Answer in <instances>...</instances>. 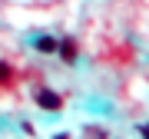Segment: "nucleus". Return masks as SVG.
<instances>
[{"instance_id":"f257e3e1","label":"nucleus","mask_w":149,"mask_h":139,"mask_svg":"<svg viewBox=\"0 0 149 139\" xmlns=\"http://www.w3.org/2000/svg\"><path fill=\"white\" fill-rule=\"evenodd\" d=\"M37 103H40L43 109H60V96H56L53 90H40L37 93Z\"/></svg>"},{"instance_id":"f03ea898","label":"nucleus","mask_w":149,"mask_h":139,"mask_svg":"<svg viewBox=\"0 0 149 139\" xmlns=\"http://www.w3.org/2000/svg\"><path fill=\"white\" fill-rule=\"evenodd\" d=\"M60 53H63V60H73V56H76V47H73V40H63V43H60Z\"/></svg>"},{"instance_id":"7ed1b4c3","label":"nucleus","mask_w":149,"mask_h":139,"mask_svg":"<svg viewBox=\"0 0 149 139\" xmlns=\"http://www.w3.org/2000/svg\"><path fill=\"white\" fill-rule=\"evenodd\" d=\"M37 47H40V50H47V53H53V50H56V40H53V37H40V40H37Z\"/></svg>"},{"instance_id":"20e7f679","label":"nucleus","mask_w":149,"mask_h":139,"mask_svg":"<svg viewBox=\"0 0 149 139\" xmlns=\"http://www.w3.org/2000/svg\"><path fill=\"white\" fill-rule=\"evenodd\" d=\"M10 76H13V73H10V66H7V63H0V83H7Z\"/></svg>"},{"instance_id":"39448f33","label":"nucleus","mask_w":149,"mask_h":139,"mask_svg":"<svg viewBox=\"0 0 149 139\" xmlns=\"http://www.w3.org/2000/svg\"><path fill=\"white\" fill-rule=\"evenodd\" d=\"M143 136H146V139H149V126H143Z\"/></svg>"}]
</instances>
